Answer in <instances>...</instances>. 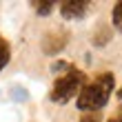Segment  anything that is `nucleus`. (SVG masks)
Masks as SVG:
<instances>
[{"mask_svg": "<svg viewBox=\"0 0 122 122\" xmlns=\"http://www.w3.org/2000/svg\"><path fill=\"white\" fill-rule=\"evenodd\" d=\"M107 122H122V109H120V111L116 113V116H111V118L107 120Z\"/></svg>", "mask_w": 122, "mask_h": 122, "instance_id": "nucleus-11", "label": "nucleus"}, {"mask_svg": "<svg viewBox=\"0 0 122 122\" xmlns=\"http://www.w3.org/2000/svg\"><path fill=\"white\" fill-rule=\"evenodd\" d=\"M69 69H71V64H69V62H64V60L53 62V67H51V71H56V73H60V71H64V73H67Z\"/></svg>", "mask_w": 122, "mask_h": 122, "instance_id": "nucleus-9", "label": "nucleus"}, {"mask_svg": "<svg viewBox=\"0 0 122 122\" xmlns=\"http://www.w3.org/2000/svg\"><path fill=\"white\" fill-rule=\"evenodd\" d=\"M111 20H113V27L122 33V2L113 5V11H111Z\"/></svg>", "mask_w": 122, "mask_h": 122, "instance_id": "nucleus-6", "label": "nucleus"}, {"mask_svg": "<svg viewBox=\"0 0 122 122\" xmlns=\"http://www.w3.org/2000/svg\"><path fill=\"white\" fill-rule=\"evenodd\" d=\"M118 98H120V100H122V87H120V91H118Z\"/></svg>", "mask_w": 122, "mask_h": 122, "instance_id": "nucleus-12", "label": "nucleus"}, {"mask_svg": "<svg viewBox=\"0 0 122 122\" xmlns=\"http://www.w3.org/2000/svg\"><path fill=\"white\" fill-rule=\"evenodd\" d=\"M31 7L36 9V13H38V16H49V13L53 11L56 2H31Z\"/></svg>", "mask_w": 122, "mask_h": 122, "instance_id": "nucleus-7", "label": "nucleus"}, {"mask_svg": "<svg viewBox=\"0 0 122 122\" xmlns=\"http://www.w3.org/2000/svg\"><path fill=\"white\" fill-rule=\"evenodd\" d=\"M113 87H116V78L113 73H100L96 80H91L89 84H84L80 96H78V109L87 111V113H96L109 102Z\"/></svg>", "mask_w": 122, "mask_h": 122, "instance_id": "nucleus-1", "label": "nucleus"}, {"mask_svg": "<svg viewBox=\"0 0 122 122\" xmlns=\"http://www.w3.org/2000/svg\"><path fill=\"white\" fill-rule=\"evenodd\" d=\"M111 38V33H109V29H107V27H102V29L98 31V36H93V45L96 47H100V45H104L107 40Z\"/></svg>", "mask_w": 122, "mask_h": 122, "instance_id": "nucleus-8", "label": "nucleus"}, {"mask_svg": "<svg viewBox=\"0 0 122 122\" xmlns=\"http://www.w3.org/2000/svg\"><path fill=\"white\" fill-rule=\"evenodd\" d=\"M80 122H102V118H100V113H84V116L80 118Z\"/></svg>", "mask_w": 122, "mask_h": 122, "instance_id": "nucleus-10", "label": "nucleus"}, {"mask_svg": "<svg viewBox=\"0 0 122 122\" xmlns=\"http://www.w3.org/2000/svg\"><path fill=\"white\" fill-rule=\"evenodd\" d=\"M84 84H87L84 71L71 67L64 76H60L58 80L53 82V89H51V96L49 98H51L53 102H58V104H64V102H69L73 96H80V91H82Z\"/></svg>", "mask_w": 122, "mask_h": 122, "instance_id": "nucleus-2", "label": "nucleus"}, {"mask_svg": "<svg viewBox=\"0 0 122 122\" xmlns=\"http://www.w3.org/2000/svg\"><path fill=\"white\" fill-rule=\"evenodd\" d=\"M89 7L91 5L87 0H64L60 5V13H62V18H67V20H76V18H82Z\"/></svg>", "mask_w": 122, "mask_h": 122, "instance_id": "nucleus-3", "label": "nucleus"}, {"mask_svg": "<svg viewBox=\"0 0 122 122\" xmlns=\"http://www.w3.org/2000/svg\"><path fill=\"white\" fill-rule=\"evenodd\" d=\"M9 60H11V47H9V42L0 36V71L7 67V62H9Z\"/></svg>", "mask_w": 122, "mask_h": 122, "instance_id": "nucleus-5", "label": "nucleus"}, {"mask_svg": "<svg viewBox=\"0 0 122 122\" xmlns=\"http://www.w3.org/2000/svg\"><path fill=\"white\" fill-rule=\"evenodd\" d=\"M67 42H69V36L64 31H51V33L45 36V40H42V49H45V53L53 56V53L62 51Z\"/></svg>", "mask_w": 122, "mask_h": 122, "instance_id": "nucleus-4", "label": "nucleus"}]
</instances>
